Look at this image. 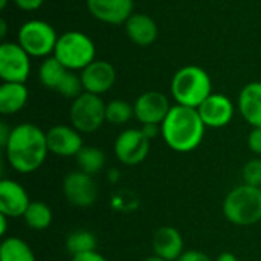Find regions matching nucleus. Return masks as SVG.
<instances>
[{"mask_svg":"<svg viewBox=\"0 0 261 261\" xmlns=\"http://www.w3.org/2000/svg\"><path fill=\"white\" fill-rule=\"evenodd\" d=\"M112 206L118 211H124V213H128L132 210H136L138 206V200L136 197L128 193V191H118L115 193L113 199H112Z\"/></svg>","mask_w":261,"mask_h":261,"instance_id":"obj_28","label":"nucleus"},{"mask_svg":"<svg viewBox=\"0 0 261 261\" xmlns=\"http://www.w3.org/2000/svg\"><path fill=\"white\" fill-rule=\"evenodd\" d=\"M141 130H142V133L150 141H153L154 138H158L159 135H162V128H161L159 124H142L141 125Z\"/></svg>","mask_w":261,"mask_h":261,"instance_id":"obj_32","label":"nucleus"},{"mask_svg":"<svg viewBox=\"0 0 261 261\" xmlns=\"http://www.w3.org/2000/svg\"><path fill=\"white\" fill-rule=\"evenodd\" d=\"M29 90L24 83H3L0 86V113L15 115L28 102Z\"/></svg>","mask_w":261,"mask_h":261,"instance_id":"obj_20","label":"nucleus"},{"mask_svg":"<svg viewBox=\"0 0 261 261\" xmlns=\"http://www.w3.org/2000/svg\"><path fill=\"white\" fill-rule=\"evenodd\" d=\"M29 205L31 199L18 182L11 179L0 180V214L9 219L23 217Z\"/></svg>","mask_w":261,"mask_h":261,"instance_id":"obj_16","label":"nucleus"},{"mask_svg":"<svg viewBox=\"0 0 261 261\" xmlns=\"http://www.w3.org/2000/svg\"><path fill=\"white\" fill-rule=\"evenodd\" d=\"M177 261H213L210 255H206L205 252L202 251H197V249H188L185 251Z\"/></svg>","mask_w":261,"mask_h":261,"instance_id":"obj_30","label":"nucleus"},{"mask_svg":"<svg viewBox=\"0 0 261 261\" xmlns=\"http://www.w3.org/2000/svg\"><path fill=\"white\" fill-rule=\"evenodd\" d=\"M124 28L130 41L142 47L153 44L159 35V28L156 21L150 15L141 12H133L132 17L124 23Z\"/></svg>","mask_w":261,"mask_h":261,"instance_id":"obj_18","label":"nucleus"},{"mask_svg":"<svg viewBox=\"0 0 261 261\" xmlns=\"http://www.w3.org/2000/svg\"><path fill=\"white\" fill-rule=\"evenodd\" d=\"M72 261H107V258L104 255H101L98 251H92V252H86V254L72 257Z\"/></svg>","mask_w":261,"mask_h":261,"instance_id":"obj_33","label":"nucleus"},{"mask_svg":"<svg viewBox=\"0 0 261 261\" xmlns=\"http://www.w3.org/2000/svg\"><path fill=\"white\" fill-rule=\"evenodd\" d=\"M23 219L31 229L44 231L52 223V210L47 203L35 200V202H31V205L28 206Z\"/></svg>","mask_w":261,"mask_h":261,"instance_id":"obj_24","label":"nucleus"},{"mask_svg":"<svg viewBox=\"0 0 261 261\" xmlns=\"http://www.w3.org/2000/svg\"><path fill=\"white\" fill-rule=\"evenodd\" d=\"M150 142L151 141L142 133L141 128H127L121 132L115 141V156L127 167L139 165L150 153Z\"/></svg>","mask_w":261,"mask_h":261,"instance_id":"obj_9","label":"nucleus"},{"mask_svg":"<svg viewBox=\"0 0 261 261\" xmlns=\"http://www.w3.org/2000/svg\"><path fill=\"white\" fill-rule=\"evenodd\" d=\"M96 246H98L96 236L87 229H76L70 232L66 239V249L72 257L96 251Z\"/></svg>","mask_w":261,"mask_h":261,"instance_id":"obj_25","label":"nucleus"},{"mask_svg":"<svg viewBox=\"0 0 261 261\" xmlns=\"http://www.w3.org/2000/svg\"><path fill=\"white\" fill-rule=\"evenodd\" d=\"M11 132H12V127H9L6 122L0 124V145H2V148L6 147V144L11 138Z\"/></svg>","mask_w":261,"mask_h":261,"instance_id":"obj_34","label":"nucleus"},{"mask_svg":"<svg viewBox=\"0 0 261 261\" xmlns=\"http://www.w3.org/2000/svg\"><path fill=\"white\" fill-rule=\"evenodd\" d=\"M107 179L110 184H118L119 182V170L118 168H110L107 173Z\"/></svg>","mask_w":261,"mask_h":261,"instance_id":"obj_35","label":"nucleus"},{"mask_svg":"<svg viewBox=\"0 0 261 261\" xmlns=\"http://www.w3.org/2000/svg\"><path fill=\"white\" fill-rule=\"evenodd\" d=\"M0 261H37V258L23 239L5 237L0 245Z\"/></svg>","mask_w":261,"mask_h":261,"instance_id":"obj_22","label":"nucleus"},{"mask_svg":"<svg viewBox=\"0 0 261 261\" xmlns=\"http://www.w3.org/2000/svg\"><path fill=\"white\" fill-rule=\"evenodd\" d=\"M3 150L12 170L21 174L34 173L49 154L46 132L31 122L18 124L12 127L11 138Z\"/></svg>","mask_w":261,"mask_h":261,"instance_id":"obj_1","label":"nucleus"},{"mask_svg":"<svg viewBox=\"0 0 261 261\" xmlns=\"http://www.w3.org/2000/svg\"><path fill=\"white\" fill-rule=\"evenodd\" d=\"M63 194L72 206L89 208L98 199V184L93 176L75 170L66 174L63 180Z\"/></svg>","mask_w":261,"mask_h":261,"instance_id":"obj_10","label":"nucleus"},{"mask_svg":"<svg viewBox=\"0 0 261 261\" xmlns=\"http://www.w3.org/2000/svg\"><path fill=\"white\" fill-rule=\"evenodd\" d=\"M237 107L249 125L261 127V81L248 83L240 90Z\"/></svg>","mask_w":261,"mask_h":261,"instance_id":"obj_19","label":"nucleus"},{"mask_svg":"<svg viewBox=\"0 0 261 261\" xmlns=\"http://www.w3.org/2000/svg\"><path fill=\"white\" fill-rule=\"evenodd\" d=\"M242 177L243 184L261 188V158H254L248 164H245Z\"/></svg>","mask_w":261,"mask_h":261,"instance_id":"obj_27","label":"nucleus"},{"mask_svg":"<svg viewBox=\"0 0 261 261\" xmlns=\"http://www.w3.org/2000/svg\"><path fill=\"white\" fill-rule=\"evenodd\" d=\"M46 139H47L49 153L60 158L76 156L80 150L84 147L81 133L72 125L58 124L50 127L46 132Z\"/></svg>","mask_w":261,"mask_h":261,"instance_id":"obj_13","label":"nucleus"},{"mask_svg":"<svg viewBox=\"0 0 261 261\" xmlns=\"http://www.w3.org/2000/svg\"><path fill=\"white\" fill-rule=\"evenodd\" d=\"M31 75V55L12 41L0 44V78L3 83H26Z\"/></svg>","mask_w":261,"mask_h":261,"instance_id":"obj_8","label":"nucleus"},{"mask_svg":"<svg viewBox=\"0 0 261 261\" xmlns=\"http://www.w3.org/2000/svg\"><path fill=\"white\" fill-rule=\"evenodd\" d=\"M161 128L162 138L171 150L177 153H190L202 144L206 125L197 109L174 104Z\"/></svg>","mask_w":261,"mask_h":261,"instance_id":"obj_2","label":"nucleus"},{"mask_svg":"<svg viewBox=\"0 0 261 261\" xmlns=\"http://www.w3.org/2000/svg\"><path fill=\"white\" fill-rule=\"evenodd\" d=\"M69 72L70 70L67 67H64L54 55H50V57L44 58L43 63L40 64L38 78H40V83L43 84V87L58 92V89L67 78Z\"/></svg>","mask_w":261,"mask_h":261,"instance_id":"obj_21","label":"nucleus"},{"mask_svg":"<svg viewBox=\"0 0 261 261\" xmlns=\"http://www.w3.org/2000/svg\"><path fill=\"white\" fill-rule=\"evenodd\" d=\"M76 164H78V170L95 176L96 173H99L104 165H106V154L101 148L93 147V145H84L80 153L75 156Z\"/></svg>","mask_w":261,"mask_h":261,"instance_id":"obj_23","label":"nucleus"},{"mask_svg":"<svg viewBox=\"0 0 261 261\" xmlns=\"http://www.w3.org/2000/svg\"><path fill=\"white\" fill-rule=\"evenodd\" d=\"M170 89L176 104L197 109L213 93V83L203 67L190 64L173 75Z\"/></svg>","mask_w":261,"mask_h":261,"instance_id":"obj_3","label":"nucleus"},{"mask_svg":"<svg viewBox=\"0 0 261 261\" xmlns=\"http://www.w3.org/2000/svg\"><path fill=\"white\" fill-rule=\"evenodd\" d=\"M58 35L54 26L44 20L24 21L17 34V43L31 55L37 58H47L54 55Z\"/></svg>","mask_w":261,"mask_h":261,"instance_id":"obj_6","label":"nucleus"},{"mask_svg":"<svg viewBox=\"0 0 261 261\" xmlns=\"http://www.w3.org/2000/svg\"><path fill=\"white\" fill-rule=\"evenodd\" d=\"M197 112L203 124L210 128H222L228 125L236 113L234 102L223 93H211L199 107Z\"/></svg>","mask_w":261,"mask_h":261,"instance_id":"obj_12","label":"nucleus"},{"mask_svg":"<svg viewBox=\"0 0 261 261\" xmlns=\"http://www.w3.org/2000/svg\"><path fill=\"white\" fill-rule=\"evenodd\" d=\"M14 3L18 9L32 12V11H37L38 8H41L44 0H14Z\"/></svg>","mask_w":261,"mask_h":261,"instance_id":"obj_31","label":"nucleus"},{"mask_svg":"<svg viewBox=\"0 0 261 261\" xmlns=\"http://www.w3.org/2000/svg\"><path fill=\"white\" fill-rule=\"evenodd\" d=\"M225 217L237 226H252L261 220V188L242 184L223 200Z\"/></svg>","mask_w":261,"mask_h":261,"instance_id":"obj_4","label":"nucleus"},{"mask_svg":"<svg viewBox=\"0 0 261 261\" xmlns=\"http://www.w3.org/2000/svg\"><path fill=\"white\" fill-rule=\"evenodd\" d=\"M153 252L165 261H177L184 251V237L173 226H161L153 234Z\"/></svg>","mask_w":261,"mask_h":261,"instance_id":"obj_17","label":"nucleus"},{"mask_svg":"<svg viewBox=\"0 0 261 261\" xmlns=\"http://www.w3.org/2000/svg\"><path fill=\"white\" fill-rule=\"evenodd\" d=\"M135 116V106L124 99H112L106 104V122L113 125L127 124Z\"/></svg>","mask_w":261,"mask_h":261,"instance_id":"obj_26","label":"nucleus"},{"mask_svg":"<svg viewBox=\"0 0 261 261\" xmlns=\"http://www.w3.org/2000/svg\"><path fill=\"white\" fill-rule=\"evenodd\" d=\"M69 119L80 133H95L106 122V102L99 95L83 92L72 101Z\"/></svg>","mask_w":261,"mask_h":261,"instance_id":"obj_7","label":"nucleus"},{"mask_svg":"<svg viewBox=\"0 0 261 261\" xmlns=\"http://www.w3.org/2000/svg\"><path fill=\"white\" fill-rule=\"evenodd\" d=\"M6 29H8L6 20L2 18V20H0V38H5V37H6Z\"/></svg>","mask_w":261,"mask_h":261,"instance_id":"obj_38","label":"nucleus"},{"mask_svg":"<svg viewBox=\"0 0 261 261\" xmlns=\"http://www.w3.org/2000/svg\"><path fill=\"white\" fill-rule=\"evenodd\" d=\"M89 12L107 24H124L133 14V0H86Z\"/></svg>","mask_w":261,"mask_h":261,"instance_id":"obj_15","label":"nucleus"},{"mask_svg":"<svg viewBox=\"0 0 261 261\" xmlns=\"http://www.w3.org/2000/svg\"><path fill=\"white\" fill-rule=\"evenodd\" d=\"M54 57L69 70L81 72L96 60V47L84 32L67 31L58 37Z\"/></svg>","mask_w":261,"mask_h":261,"instance_id":"obj_5","label":"nucleus"},{"mask_svg":"<svg viewBox=\"0 0 261 261\" xmlns=\"http://www.w3.org/2000/svg\"><path fill=\"white\" fill-rule=\"evenodd\" d=\"M144 261H165V260H162V258H159V257L153 255V257H148V258H145Z\"/></svg>","mask_w":261,"mask_h":261,"instance_id":"obj_39","label":"nucleus"},{"mask_svg":"<svg viewBox=\"0 0 261 261\" xmlns=\"http://www.w3.org/2000/svg\"><path fill=\"white\" fill-rule=\"evenodd\" d=\"M214 261H239V258L232 252H222Z\"/></svg>","mask_w":261,"mask_h":261,"instance_id":"obj_37","label":"nucleus"},{"mask_svg":"<svg viewBox=\"0 0 261 261\" xmlns=\"http://www.w3.org/2000/svg\"><path fill=\"white\" fill-rule=\"evenodd\" d=\"M84 92L102 95L109 92L116 81V70L113 64L106 60H95L80 72Z\"/></svg>","mask_w":261,"mask_h":261,"instance_id":"obj_14","label":"nucleus"},{"mask_svg":"<svg viewBox=\"0 0 261 261\" xmlns=\"http://www.w3.org/2000/svg\"><path fill=\"white\" fill-rule=\"evenodd\" d=\"M8 220H9V217H6V216L0 214V236H2V237H5V236H6V229H8Z\"/></svg>","mask_w":261,"mask_h":261,"instance_id":"obj_36","label":"nucleus"},{"mask_svg":"<svg viewBox=\"0 0 261 261\" xmlns=\"http://www.w3.org/2000/svg\"><path fill=\"white\" fill-rule=\"evenodd\" d=\"M8 5V0H0V9H5Z\"/></svg>","mask_w":261,"mask_h":261,"instance_id":"obj_40","label":"nucleus"},{"mask_svg":"<svg viewBox=\"0 0 261 261\" xmlns=\"http://www.w3.org/2000/svg\"><path fill=\"white\" fill-rule=\"evenodd\" d=\"M248 147L257 158L261 156V127H252L248 136Z\"/></svg>","mask_w":261,"mask_h":261,"instance_id":"obj_29","label":"nucleus"},{"mask_svg":"<svg viewBox=\"0 0 261 261\" xmlns=\"http://www.w3.org/2000/svg\"><path fill=\"white\" fill-rule=\"evenodd\" d=\"M135 118L142 124H159L165 121L170 109L173 107L162 92L148 90L138 96L135 101Z\"/></svg>","mask_w":261,"mask_h":261,"instance_id":"obj_11","label":"nucleus"}]
</instances>
